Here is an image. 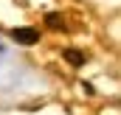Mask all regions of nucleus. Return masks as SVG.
<instances>
[{
	"label": "nucleus",
	"mask_w": 121,
	"mask_h": 115,
	"mask_svg": "<svg viewBox=\"0 0 121 115\" xmlns=\"http://www.w3.org/2000/svg\"><path fill=\"white\" fill-rule=\"evenodd\" d=\"M9 37L17 42V45H37L39 42V31L37 28H14V31H9Z\"/></svg>",
	"instance_id": "f257e3e1"
},
{
	"label": "nucleus",
	"mask_w": 121,
	"mask_h": 115,
	"mask_svg": "<svg viewBox=\"0 0 121 115\" xmlns=\"http://www.w3.org/2000/svg\"><path fill=\"white\" fill-rule=\"evenodd\" d=\"M62 56H65V62H70L73 67H82V65L87 62V56H85L82 51H76V48H65V51H62Z\"/></svg>",
	"instance_id": "f03ea898"
},
{
	"label": "nucleus",
	"mask_w": 121,
	"mask_h": 115,
	"mask_svg": "<svg viewBox=\"0 0 121 115\" xmlns=\"http://www.w3.org/2000/svg\"><path fill=\"white\" fill-rule=\"evenodd\" d=\"M45 25H48V28H54V31H65L62 17H59V14H54V11H48V14H45Z\"/></svg>",
	"instance_id": "7ed1b4c3"
}]
</instances>
